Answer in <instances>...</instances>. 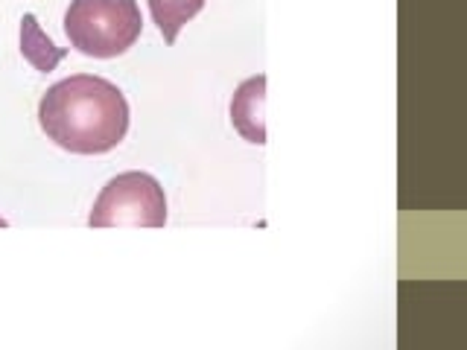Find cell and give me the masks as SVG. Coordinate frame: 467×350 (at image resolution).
Returning <instances> with one entry per match:
<instances>
[{
    "instance_id": "52a82bcc",
    "label": "cell",
    "mask_w": 467,
    "mask_h": 350,
    "mask_svg": "<svg viewBox=\"0 0 467 350\" xmlns=\"http://www.w3.org/2000/svg\"><path fill=\"white\" fill-rule=\"evenodd\" d=\"M0 225H6V222H4V219H0Z\"/></svg>"
},
{
    "instance_id": "6da1fadb",
    "label": "cell",
    "mask_w": 467,
    "mask_h": 350,
    "mask_svg": "<svg viewBox=\"0 0 467 350\" xmlns=\"http://www.w3.org/2000/svg\"><path fill=\"white\" fill-rule=\"evenodd\" d=\"M38 123L58 149L73 155H102L129 131V102L114 82L77 73L56 82L38 102Z\"/></svg>"
},
{
    "instance_id": "7a4b0ae2",
    "label": "cell",
    "mask_w": 467,
    "mask_h": 350,
    "mask_svg": "<svg viewBox=\"0 0 467 350\" xmlns=\"http://www.w3.org/2000/svg\"><path fill=\"white\" fill-rule=\"evenodd\" d=\"M138 0H70L65 36L70 47L91 58H117L140 38Z\"/></svg>"
},
{
    "instance_id": "5b68a950",
    "label": "cell",
    "mask_w": 467,
    "mask_h": 350,
    "mask_svg": "<svg viewBox=\"0 0 467 350\" xmlns=\"http://www.w3.org/2000/svg\"><path fill=\"white\" fill-rule=\"evenodd\" d=\"M21 56L38 73H50L67 56V50L56 47V44L47 38V33L41 29V24L36 21V15L26 12L24 18H21Z\"/></svg>"
},
{
    "instance_id": "277c9868",
    "label": "cell",
    "mask_w": 467,
    "mask_h": 350,
    "mask_svg": "<svg viewBox=\"0 0 467 350\" xmlns=\"http://www.w3.org/2000/svg\"><path fill=\"white\" fill-rule=\"evenodd\" d=\"M231 123L248 143H254V146L266 143V77H263V73L245 79L237 91H234Z\"/></svg>"
},
{
    "instance_id": "3957f363",
    "label": "cell",
    "mask_w": 467,
    "mask_h": 350,
    "mask_svg": "<svg viewBox=\"0 0 467 350\" xmlns=\"http://www.w3.org/2000/svg\"><path fill=\"white\" fill-rule=\"evenodd\" d=\"M91 228H164L167 196L164 187L150 172H120L102 187L91 216Z\"/></svg>"
},
{
    "instance_id": "8992f818",
    "label": "cell",
    "mask_w": 467,
    "mask_h": 350,
    "mask_svg": "<svg viewBox=\"0 0 467 350\" xmlns=\"http://www.w3.org/2000/svg\"><path fill=\"white\" fill-rule=\"evenodd\" d=\"M152 12V21L158 24L161 36L167 44H175L182 29L202 12L204 0H146Z\"/></svg>"
}]
</instances>
